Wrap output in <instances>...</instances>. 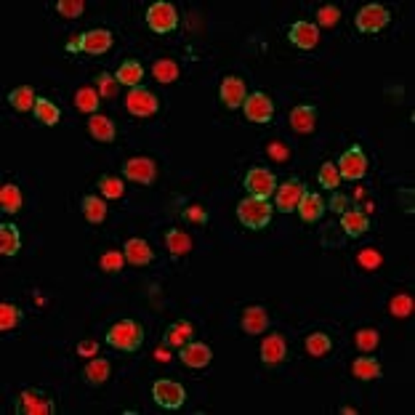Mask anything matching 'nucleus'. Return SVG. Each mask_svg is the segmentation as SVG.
Segmentation results:
<instances>
[{
	"label": "nucleus",
	"instance_id": "obj_1",
	"mask_svg": "<svg viewBox=\"0 0 415 415\" xmlns=\"http://www.w3.org/2000/svg\"><path fill=\"white\" fill-rule=\"evenodd\" d=\"M107 343L112 349H120L125 354H134L141 349L144 343V328L138 325L136 319H120L107 330Z\"/></svg>",
	"mask_w": 415,
	"mask_h": 415
},
{
	"label": "nucleus",
	"instance_id": "obj_2",
	"mask_svg": "<svg viewBox=\"0 0 415 415\" xmlns=\"http://www.w3.org/2000/svg\"><path fill=\"white\" fill-rule=\"evenodd\" d=\"M237 218L242 226L253 229V232H261L272 224V205L266 200L258 198H245L237 202Z\"/></svg>",
	"mask_w": 415,
	"mask_h": 415
},
{
	"label": "nucleus",
	"instance_id": "obj_3",
	"mask_svg": "<svg viewBox=\"0 0 415 415\" xmlns=\"http://www.w3.org/2000/svg\"><path fill=\"white\" fill-rule=\"evenodd\" d=\"M248 198H258V200H266L272 198V192H277V176L272 171L266 168H251L245 173V181H242Z\"/></svg>",
	"mask_w": 415,
	"mask_h": 415
},
{
	"label": "nucleus",
	"instance_id": "obj_4",
	"mask_svg": "<svg viewBox=\"0 0 415 415\" xmlns=\"http://www.w3.org/2000/svg\"><path fill=\"white\" fill-rule=\"evenodd\" d=\"M147 24H149V30H152V32H160V35L173 32V30H176V24H178L176 8H173L171 3H165V0L152 3V6H149V11H147Z\"/></svg>",
	"mask_w": 415,
	"mask_h": 415
},
{
	"label": "nucleus",
	"instance_id": "obj_5",
	"mask_svg": "<svg viewBox=\"0 0 415 415\" xmlns=\"http://www.w3.org/2000/svg\"><path fill=\"white\" fill-rule=\"evenodd\" d=\"M338 173L341 178H349V181H359V178L368 173V158H365V152H362V147L354 144V147H349L341 160H338Z\"/></svg>",
	"mask_w": 415,
	"mask_h": 415
},
{
	"label": "nucleus",
	"instance_id": "obj_6",
	"mask_svg": "<svg viewBox=\"0 0 415 415\" xmlns=\"http://www.w3.org/2000/svg\"><path fill=\"white\" fill-rule=\"evenodd\" d=\"M152 396H155V402H158L160 407L178 410L187 402V389L181 383H176V381H158L152 386Z\"/></svg>",
	"mask_w": 415,
	"mask_h": 415
},
{
	"label": "nucleus",
	"instance_id": "obj_7",
	"mask_svg": "<svg viewBox=\"0 0 415 415\" xmlns=\"http://www.w3.org/2000/svg\"><path fill=\"white\" fill-rule=\"evenodd\" d=\"M125 107H128V112L136 115V118H149V115L158 112L160 101L152 91H147L144 85H138V88H131V91H128Z\"/></svg>",
	"mask_w": 415,
	"mask_h": 415
},
{
	"label": "nucleus",
	"instance_id": "obj_8",
	"mask_svg": "<svg viewBox=\"0 0 415 415\" xmlns=\"http://www.w3.org/2000/svg\"><path fill=\"white\" fill-rule=\"evenodd\" d=\"M242 109H245V118L251 120V123H258V125H266V123H272V118H275V104L261 91L245 96Z\"/></svg>",
	"mask_w": 415,
	"mask_h": 415
},
{
	"label": "nucleus",
	"instance_id": "obj_9",
	"mask_svg": "<svg viewBox=\"0 0 415 415\" xmlns=\"http://www.w3.org/2000/svg\"><path fill=\"white\" fill-rule=\"evenodd\" d=\"M389 19H392V14L386 6L370 3L357 14V27H359V32H381L389 24Z\"/></svg>",
	"mask_w": 415,
	"mask_h": 415
},
{
	"label": "nucleus",
	"instance_id": "obj_10",
	"mask_svg": "<svg viewBox=\"0 0 415 415\" xmlns=\"http://www.w3.org/2000/svg\"><path fill=\"white\" fill-rule=\"evenodd\" d=\"M17 413L21 415H51L54 413V402L45 394H40L35 389H24L17 399Z\"/></svg>",
	"mask_w": 415,
	"mask_h": 415
},
{
	"label": "nucleus",
	"instance_id": "obj_11",
	"mask_svg": "<svg viewBox=\"0 0 415 415\" xmlns=\"http://www.w3.org/2000/svg\"><path fill=\"white\" fill-rule=\"evenodd\" d=\"M304 184L298 181V178H290V181H285L282 187H277L275 192V208L279 213H290V211H296L301 198H304Z\"/></svg>",
	"mask_w": 415,
	"mask_h": 415
},
{
	"label": "nucleus",
	"instance_id": "obj_12",
	"mask_svg": "<svg viewBox=\"0 0 415 415\" xmlns=\"http://www.w3.org/2000/svg\"><path fill=\"white\" fill-rule=\"evenodd\" d=\"M123 173H125V178H131L136 184H152L155 176H158V165H155V160L149 158H131L123 165Z\"/></svg>",
	"mask_w": 415,
	"mask_h": 415
},
{
	"label": "nucleus",
	"instance_id": "obj_13",
	"mask_svg": "<svg viewBox=\"0 0 415 415\" xmlns=\"http://www.w3.org/2000/svg\"><path fill=\"white\" fill-rule=\"evenodd\" d=\"M181 362L187 365V368H208L211 365V359H213V352H211V346L208 343H198V341H189V343H184L181 346Z\"/></svg>",
	"mask_w": 415,
	"mask_h": 415
},
{
	"label": "nucleus",
	"instance_id": "obj_14",
	"mask_svg": "<svg viewBox=\"0 0 415 415\" xmlns=\"http://www.w3.org/2000/svg\"><path fill=\"white\" fill-rule=\"evenodd\" d=\"M285 357H288V346H285V338L279 336V333H272V336L264 338V343H261V362L264 365L275 368Z\"/></svg>",
	"mask_w": 415,
	"mask_h": 415
},
{
	"label": "nucleus",
	"instance_id": "obj_15",
	"mask_svg": "<svg viewBox=\"0 0 415 415\" xmlns=\"http://www.w3.org/2000/svg\"><path fill=\"white\" fill-rule=\"evenodd\" d=\"M123 253H125V261L128 264H134V266H147V264H152V248H149V242L141 237H131L125 242V248H123Z\"/></svg>",
	"mask_w": 415,
	"mask_h": 415
},
{
	"label": "nucleus",
	"instance_id": "obj_16",
	"mask_svg": "<svg viewBox=\"0 0 415 415\" xmlns=\"http://www.w3.org/2000/svg\"><path fill=\"white\" fill-rule=\"evenodd\" d=\"M288 38L293 40L298 48L309 51V48H315L317 43H319V30H317V24H312V21H296L290 27Z\"/></svg>",
	"mask_w": 415,
	"mask_h": 415
},
{
	"label": "nucleus",
	"instance_id": "obj_17",
	"mask_svg": "<svg viewBox=\"0 0 415 415\" xmlns=\"http://www.w3.org/2000/svg\"><path fill=\"white\" fill-rule=\"evenodd\" d=\"M240 325H242V330H245L248 336H258V333H264V330L269 328V315H266L264 306H248V309L242 312Z\"/></svg>",
	"mask_w": 415,
	"mask_h": 415
},
{
	"label": "nucleus",
	"instance_id": "obj_18",
	"mask_svg": "<svg viewBox=\"0 0 415 415\" xmlns=\"http://www.w3.org/2000/svg\"><path fill=\"white\" fill-rule=\"evenodd\" d=\"M221 101L229 109L242 107V101H245V83H242V78H237V75L224 78V83H221Z\"/></svg>",
	"mask_w": 415,
	"mask_h": 415
},
{
	"label": "nucleus",
	"instance_id": "obj_19",
	"mask_svg": "<svg viewBox=\"0 0 415 415\" xmlns=\"http://www.w3.org/2000/svg\"><path fill=\"white\" fill-rule=\"evenodd\" d=\"M296 211L306 224H315V221H319V218L325 216L328 208H325V200L319 198V195H315V192H304V198H301Z\"/></svg>",
	"mask_w": 415,
	"mask_h": 415
},
{
	"label": "nucleus",
	"instance_id": "obj_20",
	"mask_svg": "<svg viewBox=\"0 0 415 415\" xmlns=\"http://www.w3.org/2000/svg\"><path fill=\"white\" fill-rule=\"evenodd\" d=\"M317 107L312 104H301L296 107L293 112H290V128L296 131V134H312L317 128Z\"/></svg>",
	"mask_w": 415,
	"mask_h": 415
},
{
	"label": "nucleus",
	"instance_id": "obj_21",
	"mask_svg": "<svg viewBox=\"0 0 415 415\" xmlns=\"http://www.w3.org/2000/svg\"><path fill=\"white\" fill-rule=\"evenodd\" d=\"M112 48V32L109 30H91L83 35V51L85 54H94V56H101Z\"/></svg>",
	"mask_w": 415,
	"mask_h": 415
},
{
	"label": "nucleus",
	"instance_id": "obj_22",
	"mask_svg": "<svg viewBox=\"0 0 415 415\" xmlns=\"http://www.w3.org/2000/svg\"><path fill=\"white\" fill-rule=\"evenodd\" d=\"M341 229L349 235V237H362L368 229H370V218L365 211H346L341 213Z\"/></svg>",
	"mask_w": 415,
	"mask_h": 415
},
{
	"label": "nucleus",
	"instance_id": "obj_23",
	"mask_svg": "<svg viewBox=\"0 0 415 415\" xmlns=\"http://www.w3.org/2000/svg\"><path fill=\"white\" fill-rule=\"evenodd\" d=\"M112 373V368H109V362L104 359V357H94L88 365H85V370H83V378H85V383L88 386H101V383H107V378Z\"/></svg>",
	"mask_w": 415,
	"mask_h": 415
},
{
	"label": "nucleus",
	"instance_id": "obj_24",
	"mask_svg": "<svg viewBox=\"0 0 415 415\" xmlns=\"http://www.w3.org/2000/svg\"><path fill=\"white\" fill-rule=\"evenodd\" d=\"M115 78H118L120 85H128V88H138L141 85V80H144V67L138 64L136 59H128L123 61L118 67V72H115Z\"/></svg>",
	"mask_w": 415,
	"mask_h": 415
},
{
	"label": "nucleus",
	"instance_id": "obj_25",
	"mask_svg": "<svg viewBox=\"0 0 415 415\" xmlns=\"http://www.w3.org/2000/svg\"><path fill=\"white\" fill-rule=\"evenodd\" d=\"M21 251V235L14 224L0 226V253L3 256H17Z\"/></svg>",
	"mask_w": 415,
	"mask_h": 415
},
{
	"label": "nucleus",
	"instance_id": "obj_26",
	"mask_svg": "<svg viewBox=\"0 0 415 415\" xmlns=\"http://www.w3.org/2000/svg\"><path fill=\"white\" fill-rule=\"evenodd\" d=\"M21 205H24V198H21V189L17 184H3V189H0V208H3V213H19Z\"/></svg>",
	"mask_w": 415,
	"mask_h": 415
},
{
	"label": "nucleus",
	"instance_id": "obj_27",
	"mask_svg": "<svg viewBox=\"0 0 415 415\" xmlns=\"http://www.w3.org/2000/svg\"><path fill=\"white\" fill-rule=\"evenodd\" d=\"M352 373H354V378H359V381H376V378L383 376V368H381V362L373 359V357H359L354 365H352Z\"/></svg>",
	"mask_w": 415,
	"mask_h": 415
},
{
	"label": "nucleus",
	"instance_id": "obj_28",
	"mask_svg": "<svg viewBox=\"0 0 415 415\" xmlns=\"http://www.w3.org/2000/svg\"><path fill=\"white\" fill-rule=\"evenodd\" d=\"M195 336V328H192V322H187V319H181V322H173L171 328H168V333H165V343H171V346H184V343H189Z\"/></svg>",
	"mask_w": 415,
	"mask_h": 415
},
{
	"label": "nucleus",
	"instance_id": "obj_29",
	"mask_svg": "<svg viewBox=\"0 0 415 415\" xmlns=\"http://www.w3.org/2000/svg\"><path fill=\"white\" fill-rule=\"evenodd\" d=\"M165 245H168V251L173 256H189L192 253V237L187 232H181V229H168Z\"/></svg>",
	"mask_w": 415,
	"mask_h": 415
},
{
	"label": "nucleus",
	"instance_id": "obj_30",
	"mask_svg": "<svg viewBox=\"0 0 415 415\" xmlns=\"http://www.w3.org/2000/svg\"><path fill=\"white\" fill-rule=\"evenodd\" d=\"M88 131L96 141H112L115 138V123L104 115H91L88 120Z\"/></svg>",
	"mask_w": 415,
	"mask_h": 415
},
{
	"label": "nucleus",
	"instance_id": "obj_31",
	"mask_svg": "<svg viewBox=\"0 0 415 415\" xmlns=\"http://www.w3.org/2000/svg\"><path fill=\"white\" fill-rule=\"evenodd\" d=\"M35 91L30 85H19L8 94V104L17 109V112H27V109H35Z\"/></svg>",
	"mask_w": 415,
	"mask_h": 415
},
{
	"label": "nucleus",
	"instance_id": "obj_32",
	"mask_svg": "<svg viewBox=\"0 0 415 415\" xmlns=\"http://www.w3.org/2000/svg\"><path fill=\"white\" fill-rule=\"evenodd\" d=\"M35 118H38V123H43V125H59V118H61V112H59V107L54 104V101H48V99H38L35 101Z\"/></svg>",
	"mask_w": 415,
	"mask_h": 415
},
{
	"label": "nucleus",
	"instance_id": "obj_33",
	"mask_svg": "<svg viewBox=\"0 0 415 415\" xmlns=\"http://www.w3.org/2000/svg\"><path fill=\"white\" fill-rule=\"evenodd\" d=\"M83 216L88 218L91 224H101L107 218V202L101 198H96V195L83 198Z\"/></svg>",
	"mask_w": 415,
	"mask_h": 415
},
{
	"label": "nucleus",
	"instance_id": "obj_34",
	"mask_svg": "<svg viewBox=\"0 0 415 415\" xmlns=\"http://www.w3.org/2000/svg\"><path fill=\"white\" fill-rule=\"evenodd\" d=\"M152 75L158 83L162 85H171V83H176L178 78V64L173 59H158L152 64Z\"/></svg>",
	"mask_w": 415,
	"mask_h": 415
},
{
	"label": "nucleus",
	"instance_id": "obj_35",
	"mask_svg": "<svg viewBox=\"0 0 415 415\" xmlns=\"http://www.w3.org/2000/svg\"><path fill=\"white\" fill-rule=\"evenodd\" d=\"M99 104H101V96H99V91H94V88H80L78 94H75V107H78L80 112L96 115Z\"/></svg>",
	"mask_w": 415,
	"mask_h": 415
},
{
	"label": "nucleus",
	"instance_id": "obj_36",
	"mask_svg": "<svg viewBox=\"0 0 415 415\" xmlns=\"http://www.w3.org/2000/svg\"><path fill=\"white\" fill-rule=\"evenodd\" d=\"M381 264H383V256H381V251L378 248H362L359 253H357V266L359 269H365V272H376L381 269Z\"/></svg>",
	"mask_w": 415,
	"mask_h": 415
},
{
	"label": "nucleus",
	"instance_id": "obj_37",
	"mask_svg": "<svg viewBox=\"0 0 415 415\" xmlns=\"http://www.w3.org/2000/svg\"><path fill=\"white\" fill-rule=\"evenodd\" d=\"M330 346H333V341L328 333H309L306 336V352L312 357H322L330 352Z\"/></svg>",
	"mask_w": 415,
	"mask_h": 415
},
{
	"label": "nucleus",
	"instance_id": "obj_38",
	"mask_svg": "<svg viewBox=\"0 0 415 415\" xmlns=\"http://www.w3.org/2000/svg\"><path fill=\"white\" fill-rule=\"evenodd\" d=\"M21 315H24V312H21L17 304H8V301H6V304L0 306V328H3V330H14L21 322Z\"/></svg>",
	"mask_w": 415,
	"mask_h": 415
},
{
	"label": "nucleus",
	"instance_id": "obj_39",
	"mask_svg": "<svg viewBox=\"0 0 415 415\" xmlns=\"http://www.w3.org/2000/svg\"><path fill=\"white\" fill-rule=\"evenodd\" d=\"M317 178H319V184H322L325 189H333V192H338V187H341V173H338L336 162H325V165L319 168Z\"/></svg>",
	"mask_w": 415,
	"mask_h": 415
},
{
	"label": "nucleus",
	"instance_id": "obj_40",
	"mask_svg": "<svg viewBox=\"0 0 415 415\" xmlns=\"http://www.w3.org/2000/svg\"><path fill=\"white\" fill-rule=\"evenodd\" d=\"M123 264H125V253H120V251H107V253L99 258L101 272H107V275L123 272Z\"/></svg>",
	"mask_w": 415,
	"mask_h": 415
},
{
	"label": "nucleus",
	"instance_id": "obj_41",
	"mask_svg": "<svg viewBox=\"0 0 415 415\" xmlns=\"http://www.w3.org/2000/svg\"><path fill=\"white\" fill-rule=\"evenodd\" d=\"M99 189H101V195L104 198H109V200H118L125 195V187H123V178L118 176H101L99 178Z\"/></svg>",
	"mask_w": 415,
	"mask_h": 415
},
{
	"label": "nucleus",
	"instance_id": "obj_42",
	"mask_svg": "<svg viewBox=\"0 0 415 415\" xmlns=\"http://www.w3.org/2000/svg\"><path fill=\"white\" fill-rule=\"evenodd\" d=\"M354 343L359 352H373L378 343H381V333L373 330V328H365V330H357Z\"/></svg>",
	"mask_w": 415,
	"mask_h": 415
},
{
	"label": "nucleus",
	"instance_id": "obj_43",
	"mask_svg": "<svg viewBox=\"0 0 415 415\" xmlns=\"http://www.w3.org/2000/svg\"><path fill=\"white\" fill-rule=\"evenodd\" d=\"M389 312L399 319H405V317H410L413 312V298L407 296V293H399V296L392 298V304H389Z\"/></svg>",
	"mask_w": 415,
	"mask_h": 415
},
{
	"label": "nucleus",
	"instance_id": "obj_44",
	"mask_svg": "<svg viewBox=\"0 0 415 415\" xmlns=\"http://www.w3.org/2000/svg\"><path fill=\"white\" fill-rule=\"evenodd\" d=\"M56 11H59V17H64V19H78V17H83V11H85V3L83 0H59Z\"/></svg>",
	"mask_w": 415,
	"mask_h": 415
},
{
	"label": "nucleus",
	"instance_id": "obj_45",
	"mask_svg": "<svg viewBox=\"0 0 415 415\" xmlns=\"http://www.w3.org/2000/svg\"><path fill=\"white\" fill-rule=\"evenodd\" d=\"M338 21H341V8L338 6H322L317 11V24H322V27H336Z\"/></svg>",
	"mask_w": 415,
	"mask_h": 415
},
{
	"label": "nucleus",
	"instance_id": "obj_46",
	"mask_svg": "<svg viewBox=\"0 0 415 415\" xmlns=\"http://www.w3.org/2000/svg\"><path fill=\"white\" fill-rule=\"evenodd\" d=\"M96 85H99V91H101V96L104 99H112L115 94H118V78L115 75H109V72H101L99 78H96Z\"/></svg>",
	"mask_w": 415,
	"mask_h": 415
},
{
	"label": "nucleus",
	"instance_id": "obj_47",
	"mask_svg": "<svg viewBox=\"0 0 415 415\" xmlns=\"http://www.w3.org/2000/svg\"><path fill=\"white\" fill-rule=\"evenodd\" d=\"M266 152H269V158L279 160V162H282V160H288V147H285L282 141H272V144L266 147Z\"/></svg>",
	"mask_w": 415,
	"mask_h": 415
},
{
	"label": "nucleus",
	"instance_id": "obj_48",
	"mask_svg": "<svg viewBox=\"0 0 415 415\" xmlns=\"http://www.w3.org/2000/svg\"><path fill=\"white\" fill-rule=\"evenodd\" d=\"M330 211H336V213H346V211H349V198H346V195H341V192H333V198H330Z\"/></svg>",
	"mask_w": 415,
	"mask_h": 415
},
{
	"label": "nucleus",
	"instance_id": "obj_49",
	"mask_svg": "<svg viewBox=\"0 0 415 415\" xmlns=\"http://www.w3.org/2000/svg\"><path fill=\"white\" fill-rule=\"evenodd\" d=\"M184 216L189 218V221H195V224H205L208 221V213L200 208V205H192V208H187L184 211Z\"/></svg>",
	"mask_w": 415,
	"mask_h": 415
},
{
	"label": "nucleus",
	"instance_id": "obj_50",
	"mask_svg": "<svg viewBox=\"0 0 415 415\" xmlns=\"http://www.w3.org/2000/svg\"><path fill=\"white\" fill-rule=\"evenodd\" d=\"M96 352H99V343H96V341H83V343H78L80 357H96Z\"/></svg>",
	"mask_w": 415,
	"mask_h": 415
},
{
	"label": "nucleus",
	"instance_id": "obj_51",
	"mask_svg": "<svg viewBox=\"0 0 415 415\" xmlns=\"http://www.w3.org/2000/svg\"><path fill=\"white\" fill-rule=\"evenodd\" d=\"M67 51L70 54H78V51H83V35H75V38L67 43Z\"/></svg>",
	"mask_w": 415,
	"mask_h": 415
},
{
	"label": "nucleus",
	"instance_id": "obj_52",
	"mask_svg": "<svg viewBox=\"0 0 415 415\" xmlns=\"http://www.w3.org/2000/svg\"><path fill=\"white\" fill-rule=\"evenodd\" d=\"M155 359H158V362H168V359H171V354H168L165 349H158V352H155Z\"/></svg>",
	"mask_w": 415,
	"mask_h": 415
},
{
	"label": "nucleus",
	"instance_id": "obj_53",
	"mask_svg": "<svg viewBox=\"0 0 415 415\" xmlns=\"http://www.w3.org/2000/svg\"><path fill=\"white\" fill-rule=\"evenodd\" d=\"M341 413H343V415H354L357 410H354V407H341Z\"/></svg>",
	"mask_w": 415,
	"mask_h": 415
}]
</instances>
